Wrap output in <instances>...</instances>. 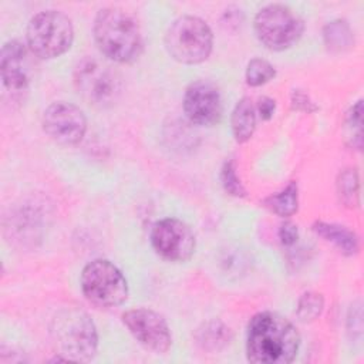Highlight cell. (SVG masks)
Segmentation results:
<instances>
[{
	"label": "cell",
	"instance_id": "1",
	"mask_svg": "<svg viewBox=\"0 0 364 364\" xmlns=\"http://www.w3.org/2000/svg\"><path fill=\"white\" fill-rule=\"evenodd\" d=\"M300 334L286 317L274 311H262L247 326L246 354L256 364H287L299 351Z\"/></svg>",
	"mask_w": 364,
	"mask_h": 364
},
{
	"label": "cell",
	"instance_id": "2",
	"mask_svg": "<svg viewBox=\"0 0 364 364\" xmlns=\"http://www.w3.org/2000/svg\"><path fill=\"white\" fill-rule=\"evenodd\" d=\"M94 38L100 51L117 63H131L142 50V34L136 20L121 9L108 7L97 13Z\"/></svg>",
	"mask_w": 364,
	"mask_h": 364
},
{
	"label": "cell",
	"instance_id": "3",
	"mask_svg": "<svg viewBox=\"0 0 364 364\" xmlns=\"http://www.w3.org/2000/svg\"><path fill=\"white\" fill-rule=\"evenodd\" d=\"M51 336L61 354L71 361H90L98 347L97 328L80 309H63L51 321Z\"/></svg>",
	"mask_w": 364,
	"mask_h": 364
},
{
	"label": "cell",
	"instance_id": "4",
	"mask_svg": "<svg viewBox=\"0 0 364 364\" xmlns=\"http://www.w3.org/2000/svg\"><path fill=\"white\" fill-rule=\"evenodd\" d=\"M213 46V34L205 20L196 16L175 18L165 33L168 54L182 64L205 61Z\"/></svg>",
	"mask_w": 364,
	"mask_h": 364
},
{
	"label": "cell",
	"instance_id": "5",
	"mask_svg": "<svg viewBox=\"0 0 364 364\" xmlns=\"http://www.w3.org/2000/svg\"><path fill=\"white\" fill-rule=\"evenodd\" d=\"M26 38L33 55L54 58L71 47L74 40L73 23L67 14L58 10H44L30 18Z\"/></svg>",
	"mask_w": 364,
	"mask_h": 364
},
{
	"label": "cell",
	"instance_id": "6",
	"mask_svg": "<svg viewBox=\"0 0 364 364\" xmlns=\"http://www.w3.org/2000/svg\"><path fill=\"white\" fill-rule=\"evenodd\" d=\"M84 296L100 307H117L128 299V283L122 272L109 260L95 259L81 272Z\"/></svg>",
	"mask_w": 364,
	"mask_h": 364
},
{
	"label": "cell",
	"instance_id": "7",
	"mask_svg": "<svg viewBox=\"0 0 364 364\" xmlns=\"http://www.w3.org/2000/svg\"><path fill=\"white\" fill-rule=\"evenodd\" d=\"M253 26L259 41L274 51L291 47L304 30L303 20L290 7L279 3L260 9Z\"/></svg>",
	"mask_w": 364,
	"mask_h": 364
},
{
	"label": "cell",
	"instance_id": "8",
	"mask_svg": "<svg viewBox=\"0 0 364 364\" xmlns=\"http://www.w3.org/2000/svg\"><path fill=\"white\" fill-rule=\"evenodd\" d=\"M122 323L146 350L155 354H165L171 348V330L159 313L145 307L131 309L122 314Z\"/></svg>",
	"mask_w": 364,
	"mask_h": 364
},
{
	"label": "cell",
	"instance_id": "9",
	"mask_svg": "<svg viewBox=\"0 0 364 364\" xmlns=\"http://www.w3.org/2000/svg\"><path fill=\"white\" fill-rule=\"evenodd\" d=\"M151 243L155 252L169 262L189 260L196 246L191 228L175 218L161 219L152 226Z\"/></svg>",
	"mask_w": 364,
	"mask_h": 364
},
{
	"label": "cell",
	"instance_id": "10",
	"mask_svg": "<svg viewBox=\"0 0 364 364\" xmlns=\"http://www.w3.org/2000/svg\"><path fill=\"white\" fill-rule=\"evenodd\" d=\"M43 128L53 141L61 145H75L85 135L87 119L77 105L57 101L46 108Z\"/></svg>",
	"mask_w": 364,
	"mask_h": 364
},
{
	"label": "cell",
	"instance_id": "11",
	"mask_svg": "<svg viewBox=\"0 0 364 364\" xmlns=\"http://www.w3.org/2000/svg\"><path fill=\"white\" fill-rule=\"evenodd\" d=\"M75 85L90 102L105 105L115 100L119 92L117 75L97 60L85 58L75 68Z\"/></svg>",
	"mask_w": 364,
	"mask_h": 364
},
{
	"label": "cell",
	"instance_id": "12",
	"mask_svg": "<svg viewBox=\"0 0 364 364\" xmlns=\"http://www.w3.org/2000/svg\"><path fill=\"white\" fill-rule=\"evenodd\" d=\"M183 111L191 122L198 125H213L222 117L220 92L209 81L192 82L183 95Z\"/></svg>",
	"mask_w": 364,
	"mask_h": 364
},
{
	"label": "cell",
	"instance_id": "13",
	"mask_svg": "<svg viewBox=\"0 0 364 364\" xmlns=\"http://www.w3.org/2000/svg\"><path fill=\"white\" fill-rule=\"evenodd\" d=\"M30 53L18 40H10L3 46L0 55V70L3 84L7 90L13 92H21L28 87L31 78Z\"/></svg>",
	"mask_w": 364,
	"mask_h": 364
},
{
	"label": "cell",
	"instance_id": "14",
	"mask_svg": "<svg viewBox=\"0 0 364 364\" xmlns=\"http://www.w3.org/2000/svg\"><path fill=\"white\" fill-rule=\"evenodd\" d=\"M313 230L324 240L331 242L341 253L347 256H353L358 252V237L346 226L317 220L313 225Z\"/></svg>",
	"mask_w": 364,
	"mask_h": 364
},
{
	"label": "cell",
	"instance_id": "15",
	"mask_svg": "<svg viewBox=\"0 0 364 364\" xmlns=\"http://www.w3.org/2000/svg\"><path fill=\"white\" fill-rule=\"evenodd\" d=\"M230 125L233 136L237 142H246L255 132L256 128V107L252 100L243 97L235 105L230 117Z\"/></svg>",
	"mask_w": 364,
	"mask_h": 364
},
{
	"label": "cell",
	"instance_id": "16",
	"mask_svg": "<svg viewBox=\"0 0 364 364\" xmlns=\"http://www.w3.org/2000/svg\"><path fill=\"white\" fill-rule=\"evenodd\" d=\"M263 205L273 213L287 218L297 212L299 208V186L296 182H290L284 189L277 193L267 196L263 200Z\"/></svg>",
	"mask_w": 364,
	"mask_h": 364
},
{
	"label": "cell",
	"instance_id": "17",
	"mask_svg": "<svg viewBox=\"0 0 364 364\" xmlns=\"http://www.w3.org/2000/svg\"><path fill=\"white\" fill-rule=\"evenodd\" d=\"M323 37H324L326 47L330 51H336V53L350 48L351 44L354 43L353 31L348 23L344 20H334L328 23L324 27Z\"/></svg>",
	"mask_w": 364,
	"mask_h": 364
},
{
	"label": "cell",
	"instance_id": "18",
	"mask_svg": "<svg viewBox=\"0 0 364 364\" xmlns=\"http://www.w3.org/2000/svg\"><path fill=\"white\" fill-rule=\"evenodd\" d=\"M230 330L220 321H209L203 324L198 333H196V340L198 343L206 348V350H219L229 344L230 341Z\"/></svg>",
	"mask_w": 364,
	"mask_h": 364
},
{
	"label": "cell",
	"instance_id": "19",
	"mask_svg": "<svg viewBox=\"0 0 364 364\" xmlns=\"http://www.w3.org/2000/svg\"><path fill=\"white\" fill-rule=\"evenodd\" d=\"M337 193L346 206H357L360 200V179L357 169L348 168L340 172L337 178Z\"/></svg>",
	"mask_w": 364,
	"mask_h": 364
},
{
	"label": "cell",
	"instance_id": "20",
	"mask_svg": "<svg viewBox=\"0 0 364 364\" xmlns=\"http://www.w3.org/2000/svg\"><path fill=\"white\" fill-rule=\"evenodd\" d=\"M274 75H276L274 67L263 58L250 60L246 67V73H245L246 82L252 87L263 85L267 81H270Z\"/></svg>",
	"mask_w": 364,
	"mask_h": 364
},
{
	"label": "cell",
	"instance_id": "21",
	"mask_svg": "<svg viewBox=\"0 0 364 364\" xmlns=\"http://www.w3.org/2000/svg\"><path fill=\"white\" fill-rule=\"evenodd\" d=\"M324 307V300L321 294L314 291L304 293L297 304V317L301 321H311L317 318Z\"/></svg>",
	"mask_w": 364,
	"mask_h": 364
},
{
	"label": "cell",
	"instance_id": "22",
	"mask_svg": "<svg viewBox=\"0 0 364 364\" xmlns=\"http://www.w3.org/2000/svg\"><path fill=\"white\" fill-rule=\"evenodd\" d=\"M346 125L351 145L357 149L363 145V101L358 100L346 115Z\"/></svg>",
	"mask_w": 364,
	"mask_h": 364
},
{
	"label": "cell",
	"instance_id": "23",
	"mask_svg": "<svg viewBox=\"0 0 364 364\" xmlns=\"http://www.w3.org/2000/svg\"><path fill=\"white\" fill-rule=\"evenodd\" d=\"M220 182L223 185V189L232 195V196H245L246 191L240 182V179L237 178L236 173V168H235V162L232 159L226 161L220 169Z\"/></svg>",
	"mask_w": 364,
	"mask_h": 364
},
{
	"label": "cell",
	"instance_id": "24",
	"mask_svg": "<svg viewBox=\"0 0 364 364\" xmlns=\"http://www.w3.org/2000/svg\"><path fill=\"white\" fill-rule=\"evenodd\" d=\"M290 102H291V107L297 111H303V112H313L317 109L316 104L310 100V97L301 91V90H294L291 92V97H290Z\"/></svg>",
	"mask_w": 364,
	"mask_h": 364
},
{
	"label": "cell",
	"instance_id": "25",
	"mask_svg": "<svg viewBox=\"0 0 364 364\" xmlns=\"http://www.w3.org/2000/svg\"><path fill=\"white\" fill-rule=\"evenodd\" d=\"M279 239L284 246H291L297 242L299 239V230L297 226L291 222H284L282 223L279 229Z\"/></svg>",
	"mask_w": 364,
	"mask_h": 364
},
{
	"label": "cell",
	"instance_id": "26",
	"mask_svg": "<svg viewBox=\"0 0 364 364\" xmlns=\"http://www.w3.org/2000/svg\"><path fill=\"white\" fill-rule=\"evenodd\" d=\"M259 115L262 119H270L274 114L276 109V102L273 98L270 97H260L257 101V107H256Z\"/></svg>",
	"mask_w": 364,
	"mask_h": 364
}]
</instances>
